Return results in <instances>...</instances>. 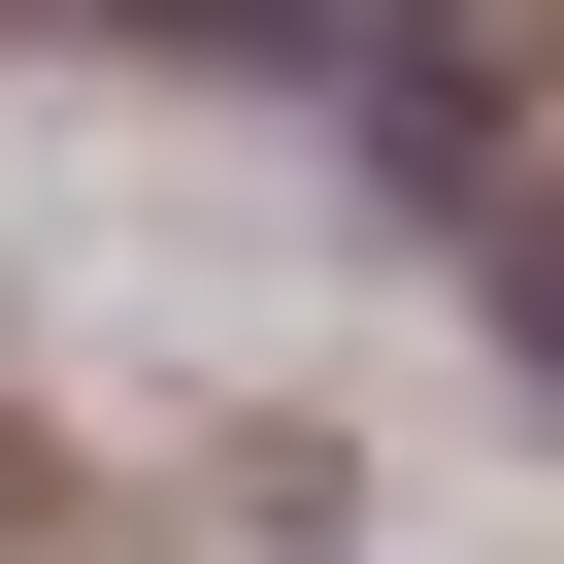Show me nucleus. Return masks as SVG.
Returning a JSON list of instances; mask_svg holds the SVG:
<instances>
[{"label":"nucleus","mask_w":564,"mask_h":564,"mask_svg":"<svg viewBox=\"0 0 564 564\" xmlns=\"http://www.w3.org/2000/svg\"><path fill=\"white\" fill-rule=\"evenodd\" d=\"M133 34H232V67H300V34H333V0H133Z\"/></svg>","instance_id":"f257e3e1"}]
</instances>
